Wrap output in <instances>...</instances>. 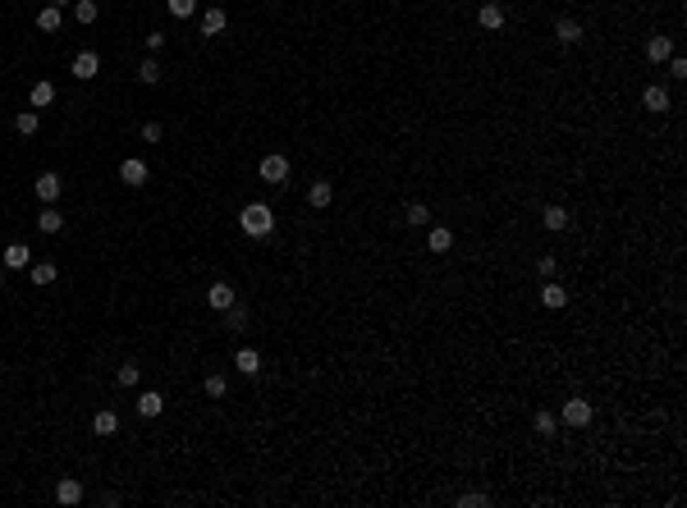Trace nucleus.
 Returning <instances> with one entry per match:
<instances>
[{
    "mask_svg": "<svg viewBox=\"0 0 687 508\" xmlns=\"http://www.w3.org/2000/svg\"><path fill=\"white\" fill-rule=\"evenodd\" d=\"M37 229H42V233H60V229H64V216L51 207V202H46L42 211H37Z\"/></svg>",
    "mask_w": 687,
    "mask_h": 508,
    "instance_id": "obj_18",
    "label": "nucleus"
},
{
    "mask_svg": "<svg viewBox=\"0 0 687 508\" xmlns=\"http://www.w3.org/2000/svg\"><path fill=\"white\" fill-rule=\"evenodd\" d=\"M92 431L101 435V439H110L115 431H120V412H115V408H101V412L92 417Z\"/></svg>",
    "mask_w": 687,
    "mask_h": 508,
    "instance_id": "obj_13",
    "label": "nucleus"
},
{
    "mask_svg": "<svg viewBox=\"0 0 687 508\" xmlns=\"http://www.w3.org/2000/svg\"><path fill=\"white\" fill-rule=\"evenodd\" d=\"M166 412V394L161 389H142L138 394V417H161Z\"/></svg>",
    "mask_w": 687,
    "mask_h": 508,
    "instance_id": "obj_10",
    "label": "nucleus"
},
{
    "mask_svg": "<svg viewBox=\"0 0 687 508\" xmlns=\"http://www.w3.org/2000/svg\"><path fill=\"white\" fill-rule=\"evenodd\" d=\"M96 14H101V9H96V0H74V18H79L83 28L96 23Z\"/></svg>",
    "mask_w": 687,
    "mask_h": 508,
    "instance_id": "obj_27",
    "label": "nucleus"
},
{
    "mask_svg": "<svg viewBox=\"0 0 687 508\" xmlns=\"http://www.w3.org/2000/svg\"><path fill=\"white\" fill-rule=\"evenodd\" d=\"M60 188H64V183H60V174H55V170L37 174V197H42V202H55V197H60Z\"/></svg>",
    "mask_w": 687,
    "mask_h": 508,
    "instance_id": "obj_15",
    "label": "nucleus"
},
{
    "mask_svg": "<svg viewBox=\"0 0 687 508\" xmlns=\"http://www.w3.org/2000/svg\"><path fill=\"white\" fill-rule=\"evenodd\" d=\"M5 266H9V270H28V266H33V252H28V243H9V248H5Z\"/></svg>",
    "mask_w": 687,
    "mask_h": 508,
    "instance_id": "obj_16",
    "label": "nucleus"
},
{
    "mask_svg": "<svg viewBox=\"0 0 687 508\" xmlns=\"http://www.w3.org/2000/svg\"><path fill=\"white\" fill-rule=\"evenodd\" d=\"M427 248H431V252H449V248H454V229H444V224H435V229L427 233Z\"/></svg>",
    "mask_w": 687,
    "mask_h": 508,
    "instance_id": "obj_22",
    "label": "nucleus"
},
{
    "mask_svg": "<svg viewBox=\"0 0 687 508\" xmlns=\"http://www.w3.org/2000/svg\"><path fill=\"white\" fill-rule=\"evenodd\" d=\"M669 78H687V60H683V55H669Z\"/></svg>",
    "mask_w": 687,
    "mask_h": 508,
    "instance_id": "obj_36",
    "label": "nucleus"
},
{
    "mask_svg": "<svg viewBox=\"0 0 687 508\" xmlns=\"http://www.w3.org/2000/svg\"><path fill=\"white\" fill-rule=\"evenodd\" d=\"M564 422L568 426H587V422H591V403H587V398H568V403H564Z\"/></svg>",
    "mask_w": 687,
    "mask_h": 508,
    "instance_id": "obj_11",
    "label": "nucleus"
},
{
    "mask_svg": "<svg viewBox=\"0 0 687 508\" xmlns=\"http://www.w3.org/2000/svg\"><path fill=\"white\" fill-rule=\"evenodd\" d=\"M37 129H42V110H18V115H14V133H23V138H33Z\"/></svg>",
    "mask_w": 687,
    "mask_h": 508,
    "instance_id": "obj_19",
    "label": "nucleus"
},
{
    "mask_svg": "<svg viewBox=\"0 0 687 508\" xmlns=\"http://www.w3.org/2000/svg\"><path fill=\"white\" fill-rule=\"evenodd\" d=\"M403 224H431V211L422 207V202H412V207L403 211Z\"/></svg>",
    "mask_w": 687,
    "mask_h": 508,
    "instance_id": "obj_30",
    "label": "nucleus"
},
{
    "mask_svg": "<svg viewBox=\"0 0 687 508\" xmlns=\"http://www.w3.org/2000/svg\"><path fill=\"white\" fill-rule=\"evenodd\" d=\"M166 9L174 18H192V14H197V0H166Z\"/></svg>",
    "mask_w": 687,
    "mask_h": 508,
    "instance_id": "obj_28",
    "label": "nucleus"
},
{
    "mask_svg": "<svg viewBox=\"0 0 687 508\" xmlns=\"http://www.w3.org/2000/svg\"><path fill=\"white\" fill-rule=\"evenodd\" d=\"M138 376H142V371H138V362H124L120 371H115V380H120L124 389H129V385H138Z\"/></svg>",
    "mask_w": 687,
    "mask_h": 508,
    "instance_id": "obj_31",
    "label": "nucleus"
},
{
    "mask_svg": "<svg viewBox=\"0 0 687 508\" xmlns=\"http://www.w3.org/2000/svg\"><path fill=\"white\" fill-rule=\"evenodd\" d=\"M207 302H211V311H229V307H234L238 298H234V289H229L225 279H216V284L207 289Z\"/></svg>",
    "mask_w": 687,
    "mask_h": 508,
    "instance_id": "obj_6",
    "label": "nucleus"
},
{
    "mask_svg": "<svg viewBox=\"0 0 687 508\" xmlns=\"http://www.w3.org/2000/svg\"><path fill=\"white\" fill-rule=\"evenodd\" d=\"M37 28H42V33H60V9H55V5L37 9Z\"/></svg>",
    "mask_w": 687,
    "mask_h": 508,
    "instance_id": "obj_25",
    "label": "nucleus"
},
{
    "mask_svg": "<svg viewBox=\"0 0 687 508\" xmlns=\"http://www.w3.org/2000/svg\"><path fill=\"white\" fill-rule=\"evenodd\" d=\"M51 5H55V9H74V0H51Z\"/></svg>",
    "mask_w": 687,
    "mask_h": 508,
    "instance_id": "obj_39",
    "label": "nucleus"
},
{
    "mask_svg": "<svg viewBox=\"0 0 687 508\" xmlns=\"http://www.w3.org/2000/svg\"><path fill=\"white\" fill-rule=\"evenodd\" d=\"M229 28V14L220 5H211V9H202V37H220Z\"/></svg>",
    "mask_w": 687,
    "mask_h": 508,
    "instance_id": "obj_4",
    "label": "nucleus"
},
{
    "mask_svg": "<svg viewBox=\"0 0 687 508\" xmlns=\"http://www.w3.org/2000/svg\"><path fill=\"white\" fill-rule=\"evenodd\" d=\"M307 202H312L316 211H325L335 202V183L330 179H312V183H307Z\"/></svg>",
    "mask_w": 687,
    "mask_h": 508,
    "instance_id": "obj_5",
    "label": "nucleus"
},
{
    "mask_svg": "<svg viewBox=\"0 0 687 508\" xmlns=\"http://www.w3.org/2000/svg\"><path fill=\"white\" fill-rule=\"evenodd\" d=\"M207 394H211V398H225V394H229V380H225V376H207Z\"/></svg>",
    "mask_w": 687,
    "mask_h": 508,
    "instance_id": "obj_33",
    "label": "nucleus"
},
{
    "mask_svg": "<svg viewBox=\"0 0 687 508\" xmlns=\"http://www.w3.org/2000/svg\"><path fill=\"white\" fill-rule=\"evenodd\" d=\"M536 431H541V435H555V431H559V417L541 408V412H536Z\"/></svg>",
    "mask_w": 687,
    "mask_h": 508,
    "instance_id": "obj_32",
    "label": "nucleus"
},
{
    "mask_svg": "<svg viewBox=\"0 0 687 508\" xmlns=\"http://www.w3.org/2000/svg\"><path fill=\"white\" fill-rule=\"evenodd\" d=\"M642 105H646V110H655V115H664V110H669V92H664V87L660 83H651V87H646V92H642Z\"/></svg>",
    "mask_w": 687,
    "mask_h": 508,
    "instance_id": "obj_12",
    "label": "nucleus"
},
{
    "mask_svg": "<svg viewBox=\"0 0 687 508\" xmlns=\"http://www.w3.org/2000/svg\"><path fill=\"white\" fill-rule=\"evenodd\" d=\"M536 270H541V275H545V279H555V270H559V261H555V257H541V261H536Z\"/></svg>",
    "mask_w": 687,
    "mask_h": 508,
    "instance_id": "obj_37",
    "label": "nucleus"
},
{
    "mask_svg": "<svg viewBox=\"0 0 687 508\" xmlns=\"http://www.w3.org/2000/svg\"><path fill=\"white\" fill-rule=\"evenodd\" d=\"M238 229H243L248 238H270V229H275V211H270L266 202H248V207L238 211Z\"/></svg>",
    "mask_w": 687,
    "mask_h": 508,
    "instance_id": "obj_1",
    "label": "nucleus"
},
{
    "mask_svg": "<svg viewBox=\"0 0 687 508\" xmlns=\"http://www.w3.org/2000/svg\"><path fill=\"white\" fill-rule=\"evenodd\" d=\"M120 179L129 183V188H142V183H147V161H138V156H129V161L120 165Z\"/></svg>",
    "mask_w": 687,
    "mask_h": 508,
    "instance_id": "obj_8",
    "label": "nucleus"
},
{
    "mask_svg": "<svg viewBox=\"0 0 687 508\" xmlns=\"http://www.w3.org/2000/svg\"><path fill=\"white\" fill-rule=\"evenodd\" d=\"M138 78H142V83H147V87H151V83H161V64H156V60H151V55H147V60L138 64Z\"/></svg>",
    "mask_w": 687,
    "mask_h": 508,
    "instance_id": "obj_29",
    "label": "nucleus"
},
{
    "mask_svg": "<svg viewBox=\"0 0 687 508\" xmlns=\"http://www.w3.org/2000/svg\"><path fill=\"white\" fill-rule=\"evenodd\" d=\"M234 366L243 371V376H257V371H261V353H257V348H238V353H234Z\"/></svg>",
    "mask_w": 687,
    "mask_h": 508,
    "instance_id": "obj_21",
    "label": "nucleus"
},
{
    "mask_svg": "<svg viewBox=\"0 0 687 508\" xmlns=\"http://www.w3.org/2000/svg\"><path fill=\"white\" fill-rule=\"evenodd\" d=\"M477 23L486 28V33H500V28H504V5H495V0H486V5L477 9Z\"/></svg>",
    "mask_w": 687,
    "mask_h": 508,
    "instance_id": "obj_7",
    "label": "nucleus"
},
{
    "mask_svg": "<svg viewBox=\"0 0 687 508\" xmlns=\"http://www.w3.org/2000/svg\"><path fill=\"white\" fill-rule=\"evenodd\" d=\"M541 307H550V311L568 307V289H559L555 279H545V284H541Z\"/></svg>",
    "mask_w": 687,
    "mask_h": 508,
    "instance_id": "obj_14",
    "label": "nucleus"
},
{
    "mask_svg": "<svg viewBox=\"0 0 687 508\" xmlns=\"http://www.w3.org/2000/svg\"><path fill=\"white\" fill-rule=\"evenodd\" d=\"M28 275H33V284H55V266L51 261H33V266H28Z\"/></svg>",
    "mask_w": 687,
    "mask_h": 508,
    "instance_id": "obj_24",
    "label": "nucleus"
},
{
    "mask_svg": "<svg viewBox=\"0 0 687 508\" xmlns=\"http://www.w3.org/2000/svg\"><path fill=\"white\" fill-rule=\"evenodd\" d=\"M458 504H463V508H486L490 500H486V495H481V490H472V495H463Z\"/></svg>",
    "mask_w": 687,
    "mask_h": 508,
    "instance_id": "obj_35",
    "label": "nucleus"
},
{
    "mask_svg": "<svg viewBox=\"0 0 687 508\" xmlns=\"http://www.w3.org/2000/svg\"><path fill=\"white\" fill-rule=\"evenodd\" d=\"M582 23H577V18H559V23H555V42L559 46H577V42H582Z\"/></svg>",
    "mask_w": 687,
    "mask_h": 508,
    "instance_id": "obj_9",
    "label": "nucleus"
},
{
    "mask_svg": "<svg viewBox=\"0 0 687 508\" xmlns=\"http://www.w3.org/2000/svg\"><path fill=\"white\" fill-rule=\"evenodd\" d=\"M261 179H266V183H284V179H289V161H284L279 151L261 156Z\"/></svg>",
    "mask_w": 687,
    "mask_h": 508,
    "instance_id": "obj_3",
    "label": "nucleus"
},
{
    "mask_svg": "<svg viewBox=\"0 0 687 508\" xmlns=\"http://www.w3.org/2000/svg\"><path fill=\"white\" fill-rule=\"evenodd\" d=\"M541 220H545V229H550V233L568 229V211H564V207H545V216H541Z\"/></svg>",
    "mask_w": 687,
    "mask_h": 508,
    "instance_id": "obj_26",
    "label": "nucleus"
},
{
    "mask_svg": "<svg viewBox=\"0 0 687 508\" xmlns=\"http://www.w3.org/2000/svg\"><path fill=\"white\" fill-rule=\"evenodd\" d=\"M166 46V33H147V51H161Z\"/></svg>",
    "mask_w": 687,
    "mask_h": 508,
    "instance_id": "obj_38",
    "label": "nucleus"
},
{
    "mask_svg": "<svg viewBox=\"0 0 687 508\" xmlns=\"http://www.w3.org/2000/svg\"><path fill=\"white\" fill-rule=\"evenodd\" d=\"M51 101H55V87L46 83V78H42V83H33V92H28V105H33V110H46Z\"/></svg>",
    "mask_w": 687,
    "mask_h": 508,
    "instance_id": "obj_20",
    "label": "nucleus"
},
{
    "mask_svg": "<svg viewBox=\"0 0 687 508\" xmlns=\"http://www.w3.org/2000/svg\"><path fill=\"white\" fill-rule=\"evenodd\" d=\"M161 138H166V129H161L156 120H147V124H142V142H161Z\"/></svg>",
    "mask_w": 687,
    "mask_h": 508,
    "instance_id": "obj_34",
    "label": "nucleus"
},
{
    "mask_svg": "<svg viewBox=\"0 0 687 508\" xmlns=\"http://www.w3.org/2000/svg\"><path fill=\"white\" fill-rule=\"evenodd\" d=\"M646 55H651L655 64L669 60V55H674V42H669V37H651V42H646Z\"/></svg>",
    "mask_w": 687,
    "mask_h": 508,
    "instance_id": "obj_23",
    "label": "nucleus"
},
{
    "mask_svg": "<svg viewBox=\"0 0 687 508\" xmlns=\"http://www.w3.org/2000/svg\"><path fill=\"white\" fill-rule=\"evenodd\" d=\"M96 74H101V55H96V51H79V55H74V78H79V83H92Z\"/></svg>",
    "mask_w": 687,
    "mask_h": 508,
    "instance_id": "obj_2",
    "label": "nucleus"
},
{
    "mask_svg": "<svg viewBox=\"0 0 687 508\" xmlns=\"http://www.w3.org/2000/svg\"><path fill=\"white\" fill-rule=\"evenodd\" d=\"M55 500H60V504H79V500H83V481H79V476H60V485H55Z\"/></svg>",
    "mask_w": 687,
    "mask_h": 508,
    "instance_id": "obj_17",
    "label": "nucleus"
}]
</instances>
